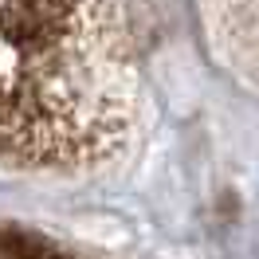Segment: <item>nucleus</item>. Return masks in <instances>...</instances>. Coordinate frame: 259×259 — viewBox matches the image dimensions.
I'll use <instances>...</instances> for the list:
<instances>
[{
    "label": "nucleus",
    "mask_w": 259,
    "mask_h": 259,
    "mask_svg": "<svg viewBox=\"0 0 259 259\" xmlns=\"http://www.w3.org/2000/svg\"><path fill=\"white\" fill-rule=\"evenodd\" d=\"M0 259H87V255H75L55 240L32 236L16 224H0Z\"/></svg>",
    "instance_id": "nucleus-2"
},
{
    "label": "nucleus",
    "mask_w": 259,
    "mask_h": 259,
    "mask_svg": "<svg viewBox=\"0 0 259 259\" xmlns=\"http://www.w3.org/2000/svg\"><path fill=\"white\" fill-rule=\"evenodd\" d=\"M138 110L122 0H0V161L79 173L114 157Z\"/></svg>",
    "instance_id": "nucleus-1"
}]
</instances>
